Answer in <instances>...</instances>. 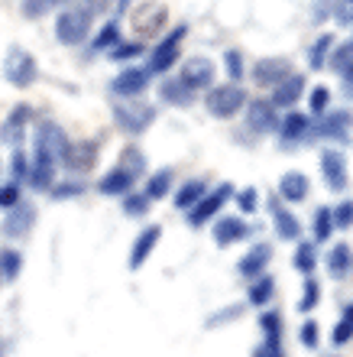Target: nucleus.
Segmentation results:
<instances>
[{"label":"nucleus","instance_id":"49","mask_svg":"<svg viewBox=\"0 0 353 357\" xmlns=\"http://www.w3.org/2000/svg\"><path fill=\"white\" fill-rule=\"evenodd\" d=\"M327 104H331V91H327L324 85L315 88V91H311V111H315V114H324Z\"/></svg>","mask_w":353,"mask_h":357},{"label":"nucleus","instance_id":"14","mask_svg":"<svg viewBox=\"0 0 353 357\" xmlns=\"http://www.w3.org/2000/svg\"><path fill=\"white\" fill-rule=\"evenodd\" d=\"M321 172H324L327 188H334V192H344L347 188V160H344V153H337V150L321 153Z\"/></svg>","mask_w":353,"mask_h":357},{"label":"nucleus","instance_id":"5","mask_svg":"<svg viewBox=\"0 0 353 357\" xmlns=\"http://www.w3.org/2000/svg\"><path fill=\"white\" fill-rule=\"evenodd\" d=\"M56 172H58L56 156H49L46 150L33 146V160H29V172H26L29 185L36 188V192H49V188L56 185Z\"/></svg>","mask_w":353,"mask_h":357},{"label":"nucleus","instance_id":"21","mask_svg":"<svg viewBox=\"0 0 353 357\" xmlns=\"http://www.w3.org/2000/svg\"><path fill=\"white\" fill-rule=\"evenodd\" d=\"M133 182H136V176H130L123 166H113V169L97 182V192H101V195H130Z\"/></svg>","mask_w":353,"mask_h":357},{"label":"nucleus","instance_id":"27","mask_svg":"<svg viewBox=\"0 0 353 357\" xmlns=\"http://www.w3.org/2000/svg\"><path fill=\"white\" fill-rule=\"evenodd\" d=\"M205 195H207V185L201 182V178H191V182H185V185L178 188L175 208H178V211H188V208L198 205V202H201Z\"/></svg>","mask_w":353,"mask_h":357},{"label":"nucleus","instance_id":"6","mask_svg":"<svg viewBox=\"0 0 353 357\" xmlns=\"http://www.w3.org/2000/svg\"><path fill=\"white\" fill-rule=\"evenodd\" d=\"M33 146L46 150L49 156H56L58 166H62V156H65V150H68V137L56 121H39L36 127H33Z\"/></svg>","mask_w":353,"mask_h":357},{"label":"nucleus","instance_id":"2","mask_svg":"<svg viewBox=\"0 0 353 357\" xmlns=\"http://www.w3.org/2000/svg\"><path fill=\"white\" fill-rule=\"evenodd\" d=\"M91 20L81 7H65L56 20V39L62 46H81L88 33H91Z\"/></svg>","mask_w":353,"mask_h":357},{"label":"nucleus","instance_id":"50","mask_svg":"<svg viewBox=\"0 0 353 357\" xmlns=\"http://www.w3.org/2000/svg\"><path fill=\"white\" fill-rule=\"evenodd\" d=\"M253 357H285V354H282V341L266 338V341L260 344V348L253 351Z\"/></svg>","mask_w":353,"mask_h":357},{"label":"nucleus","instance_id":"9","mask_svg":"<svg viewBox=\"0 0 353 357\" xmlns=\"http://www.w3.org/2000/svg\"><path fill=\"white\" fill-rule=\"evenodd\" d=\"M214 62L205 56H195V59H188L185 68H182V82H185L191 91H205V88L214 85Z\"/></svg>","mask_w":353,"mask_h":357},{"label":"nucleus","instance_id":"4","mask_svg":"<svg viewBox=\"0 0 353 357\" xmlns=\"http://www.w3.org/2000/svg\"><path fill=\"white\" fill-rule=\"evenodd\" d=\"M250 101L246 98V91H243L240 85H221V88H207V111L214 114V117H233V114L240 111L243 104Z\"/></svg>","mask_w":353,"mask_h":357},{"label":"nucleus","instance_id":"53","mask_svg":"<svg viewBox=\"0 0 353 357\" xmlns=\"http://www.w3.org/2000/svg\"><path fill=\"white\" fill-rule=\"evenodd\" d=\"M298 335H301V344H305V348H317V325L315 321H305Z\"/></svg>","mask_w":353,"mask_h":357},{"label":"nucleus","instance_id":"45","mask_svg":"<svg viewBox=\"0 0 353 357\" xmlns=\"http://www.w3.org/2000/svg\"><path fill=\"white\" fill-rule=\"evenodd\" d=\"M84 185L81 182H56V185L49 188V195L56 198V202H62V198H74V195H81Z\"/></svg>","mask_w":353,"mask_h":357},{"label":"nucleus","instance_id":"31","mask_svg":"<svg viewBox=\"0 0 353 357\" xmlns=\"http://www.w3.org/2000/svg\"><path fill=\"white\" fill-rule=\"evenodd\" d=\"M19 270H23V254L7 247V250H0V280H17Z\"/></svg>","mask_w":353,"mask_h":357},{"label":"nucleus","instance_id":"1","mask_svg":"<svg viewBox=\"0 0 353 357\" xmlns=\"http://www.w3.org/2000/svg\"><path fill=\"white\" fill-rule=\"evenodd\" d=\"M113 121H117V127H120L123 133H143L152 127V121H156V107L146 101H140V98H123V101H113Z\"/></svg>","mask_w":353,"mask_h":357},{"label":"nucleus","instance_id":"11","mask_svg":"<svg viewBox=\"0 0 353 357\" xmlns=\"http://www.w3.org/2000/svg\"><path fill=\"white\" fill-rule=\"evenodd\" d=\"M149 85V68H123L111 82V91L120 98H140Z\"/></svg>","mask_w":353,"mask_h":357},{"label":"nucleus","instance_id":"52","mask_svg":"<svg viewBox=\"0 0 353 357\" xmlns=\"http://www.w3.org/2000/svg\"><path fill=\"white\" fill-rule=\"evenodd\" d=\"M334 17H337L340 26H350L353 23V0H340V3L334 7Z\"/></svg>","mask_w":353,"mask_h":357},{"label":"nucleus","instance_id":"29","mask_svg":"<svg viewBox=\"0 0 353 357\" xmlns=\"http://www.w3.org/2000/svg\"><path fill=\"white\" fill-rule=\"evenodd\" d=\"M117 43H120V26H117V20H113V23H104L101 33L91 39V56L94 52H111Z\"/></svg>","mask_w":353,"mask_h":357},{"label":"nucleus","instance_id":"39","mask_svg":"<svg viewBox=\"0 0 353 357\" xmlns=\"http://www.w3.org/2000/svg\"><path fill=\"white\" fill-rule=\"evenodd\" d=\"M260 325H262V331H266V338L282 341V315L279 312H262Z\"/></svg>","mask_w":353,"mask_h":357},{"label":"nucleus","instance_id":"34","mask_svg":"<svg viewBox=\"0 0 353 357\" xmlns=\"http://www.w3.org/2000/svg\"><path fill=\"white\" fill-rule=\"evenodd\" d=\"M334 234V218H331V208H317L315 211V241H327Z\"/></svg>","mask_w":353,"mask_h":357},{"label":"nucleus","instance_id":"41","mask_svg":"<svg viewBox=\"0 0 353 357\" xmlns=\"http://www.w3.org/2000/svg\"><path fill=\"white\" fill-rule=\"evenodd\" d=\"M123 169L130 172V176H143V169H146V160H143V153L140 150H123V162H120Z\"/></svg>","mask_w":353,"mask_h":357},{"label":"nucleus","instance_id":"44","mask_svg":"<svg viewBox=\"0 0 353 357\" xmlns=\"http://www.w3.org/2000/svg\"><path fill=\"white\" fill-rule=\"evenodd\" d=\"M140 52H143L140 43H117V46H113L107 56H111L113 62H127V59H136Z\"/></svg>","mask_w":353,"mask_h":357},{"label":"nucleus","instance_id":"7","mask_svg":"<svg viewBox=\"0 0 353 357\" xmlns=\"http://www.w3.org/2000/svg\"><path fill=\"white\" fill-rule=\"evenodd\" d=\"M185 39V26H175L172 29V36H166L162 43H159L156 49H152V56H149V75H162V72H168V68L178 62V43Z\"/></svg>","mask_w":353,"mask_h":357},{"label":"nucleus","instance_id":"24","mask_svg":"<svg viewBox=\"0 0 353 357\" xmlns=\"http://www.w3.org/2000/svg\"><path fill=\"white\" fill-rule=\"evenodd\" d=\"M269 257H272L269 244H256L253 250H246V257L240 260V273L246 276V280H256V276H262V270H266V264H269Z\"/></svg>","mask_w":353,"mask_h":357},{"label":"nucleus","instance_id":"46","mask_svg":"<svg viewBox=\"0 0 353 357\" xmlns=\"http://www.w3.org/2000/svg\"><path fill=\"white\" fill-rule=\"evenodd\" d=\"M331 218H334V227H350L353 225V202H340V205L331 211Z\"/></svg>","mask_w":353,"mask_h":357},{"label":"nucleus","instance_id":"35","mask_svg":"<svg viewBox=\"0 0 353 357\" xmlns=\"http://www.w3.org/2000/svg\"><path fill=\"white\" fill-rule=\"evenodd\" d=\"M331 46H334V36H327V33L315 39V46H311V56H308L311 68H321V66H324V59H327V52H331Z\"/></svg>","mask_w":353,"mask_h":357},{"label":"nucleus","instance_id":"51","mask_svg":"<svg viewBox=\"0 0 353 357\" xmlns=\"http://www.w3.org/2000/svg\"><path fill=\"white\" fill-rule=\"evenodd\" d=\"M353 338V321H347V319H340V325H337L334 328V335H331V341H334L337 348H340V344H347V341Z\"/></svg>","mask_w":353,"mask_h":357},{"label":"nucleus","instance_id":"17","mask_svg":"<svg viewBox=\"0 0 353 357\" xmlns=\"http://www.w3.org/2000/svg\"><path fill=\"white\" fill-rule=\"evenodd\" d=\"M29 121H33V111H29L26 104H19L17 111H10V117L3 121V130H0L3 143L19 146V140H23V133H26V127H29Z\"/></svg>","mask_w":353,"mask_h":357},{"label":"nucleus","instance_id":"3","mask_svg":"<svg viewBox=\"0 0 353 357\" xmlns=\"http://www.w3.org/2000/svg\"><path fill=\"white\" fill-rule=\"evenodd\" d=\"M39 75V66H36V59L29 56L26 49H19L13 46L7 52V59H3V78H7L13 88H29L33 82H36Z\"/></svg>","mask_w":353,"mask_h":357},{"label":"nucleus","instance_id":"36","mask_svg":"<svg viewBox=\"0 0 353 357\" xmlns=\"http://www.w3.org/2000/svg\"><path fill=\"white\" fill-rule=\"evenodd\" d=\"M26 172H29V160L23 150H13V156H10V182H26Z\"/></svg>","mask_w":353,"mask_h":357},{"label":"nucleus","instance_id":"18","mask_svg":"<svg viewBox=\"0 0 353 357\" xmlns=\"http://www.w3.org/2000/svg\"><path fill=\"white\" fill-rule=\"evenodd\" d=\"M350 127H353V114L350 111H331V114H324V121H321L317 133L327 137V140H350Z\"/></svg>","mask_w":353,"mask_h":357},{"label":"nucleus","instance_id":"43","mask_svg":"<svg viewBox=\"0 0 353 357\" xmlns=\"http://www.w3.org/2000/svg\"><path fill=\"white\" fill-rule=\"evenodd\" d=\"M17 202H23L19 185H17V182H3V185H0V211H10Z\"/></svg>","mask_w":353,"mask_h":357},{"label":"nucleus","instance_id":"55","mask_svg":"<svg viewBox=\"0 0 353 357\" xmlns=\"http://www.w3.org/2000/svg\"><path fill=\"white\" fill-rule=\"evenodd\" d=\"M321 13H334V0H317L315 3V20H321Z\"/></svg>","mask_w":353,"mask_h":357},{"label":"nucleus","instance_id":"32","mask_svg":"<svg viewBox=\"0 0 353 357\" xmlns=\"http://www.w3.org/2000/svg\"><path fill=\"white\" fill-rule=\"evenodd\" d=\"M172 169H159V172H152L149 176V182H146V198L152 202V198H166L168 195V188H172Z\"/></svg>","mask_w":353,"mask_h":357},{"label":"nucleus","instance_id":"23","mask_svg":"<svg viewBox=\"0 0 353 357\" xmlns=\"http://www.w3.org/2000/svg\"><path fill=\"white\" fill-rule=\"evenodd\" d=\"M269 211H272V221H276V231H279L282 241H298V234H301V225H298V218L288 211V208H282L276 198L269 202Z\"/></svg>","mask_w":353,"mask_h":357},{"label":"nucleus","instance_id":"54","mask_svg":"<svg viewBox=\"0 0 353 357\" xmlns=\"http://www.w3.org/2000/svg\"><path fill=\"white\" fill-rule=\"evenodd\" d=\"M107 7H111V0H81V10L88 17H97V13H104Z\"/></svg>","mask_w":353,"mask_h":357},{"label":"nucleus","instance_id":"19","mask_svg":"<svg viewBox=\"0 0 353 357\" xmlns=\"http://www.w3.org/2000/svg\"><path fill=\"white\" fill-rule=\"evenodd\" d=\"M250 231L253 227H246V221H240V218H221V221L214 225V244L230 247V244H237V241H243Z\"/></svg>","mask_w":353,"mask_h":357},{"label":"nucleus","instance_id":"16","mask_svg":"<svg viewBox=\"0 0 353 357\" xmlns=\"http://www.w3.org/2000/svg\"><path fill=\"white\" fill-rule=\"evenodd\" d=\"M159 237H162V227H159V225H149L146 231H143V234L136 237V241H133V250H130V270H140V266L146 264L149 254L156 250Z\"/></svg>","mask_w":353,"mask_h":357},{"label":"nucleus","instance_id":"28","mask_svg":"<svg viewBox=\"0 0 353 357\" xmlns=\"http://www.w3.org/2000/svg\"><path fill=\"white\" fill-rule=\"evenodd\" d=\"M350 244H337L334 250H331V257H327V270H331V276H337V280H344L347 273H350Z\"/></svg>","mask_w":353,"mask_h":357},{"label":"nucleus","instance_id":"25","mask_svg":"<svg viewBox=\"0 0 353 357\" xmlns=\"http://www.w3.org/2000/svg\"><path fill=\"white\" fill-rule=\"evenodd\" d=\"M308 176L305 172H285V176L279 178V195L285 198V202H305L308 198Z\"/></svg>","mask_w":353,"mask_h":357},{"label":"nucleus","instance_id":"20","mask_svg":"<svg viewBox=\"0 0 353 357\" xmlns=\"http://www.w3.org/2000/svg\"><path fill=\"white\" fill-rule=\"evenodd\" d=\"M305 94V75H288L272 88V107H292Z\"/></svg>","mask_w":353,"mask_h":357},{"label":"nucleus","instance_id":"47","mask_svg":"<svg viewBox=\"0 0 353 357\" xmlns=\"http://www.w3.org/2000/svg\"><path fill=\"white\" fill-rule=\"evenodd\" d=\"M237 208L246 211V215H253V211L260 208V195H256V188H243V192H237Z\"/></svg>","mask_w":353,"mask_h":357},{"label":"nucleus","instance_id":"33","mask_svg":"<svg viewBox=\"0 0 353 357\" xmlns=\"http://www.w3.org/2000/svg\"><path fill=\"white\" fill-rule=\"evenodd\" d=\"M295 270L298 273H305V276H311L315 273V266H317V257H315V244H298V250H295Z\"/></svg>","mask_w":353,"mask_h":357},{"label":"nucleus","instance_id":"38","mask_svg":"<svg viewBox=\"0 0 353 357\" xmlns=\"http://www.w3.org/2000/svg\"><path fill=\"white\" fill-rule=\"evenodd\" d=\"M317 299H321V286L308 276V280H305V292H301V299H298V312H311L317 305Z\"/></svg>","mask_w":353,"mask_h":357},{"label":"nucleus","instance_id":"30","mask_svg":"<svg viewBox=\"0 0 353 357\" xmlns=\"http://www.w3.org/2000/svg\"><path fill=\"white\" fill-rule=\"evenodd\" d=\"M272 292H276V280H272V276H256V282H253L250 292H246V299H250L253 305H269Z\"/></svg>","mask_w":353,"mask_h":357},{"label":"nucleus","instance_id":"8","mask_svg":"<svg viewBox=\"0 0 353 357\" xmlns=\"http://www.w3.org/2000/svg\"><path fill=\"white\" fill-rule=\"evenodd\" d=\"M230 195H233V185H221V188H214L211 195H205L198 205H191L188 208V225L191 227H198V225H205V221H211L217 211H221L227 202H230Z\"/></svg>","mask_w":353,"mask_h":357},{"label":"nucleus","instance_id":"42","mask_svg":"<svg viewBox=\"0 0 353 357\" xmlns=\"http://www.w3.org/2000/svg\"><path fill=\"white\" fill-rule=\"evenodd\" d=\"M223 66H227V72H230L233 82H243V78H246V72H243V59H240L237 49H227V52H223Z\"/></svg>","mask_w":353,"mask_h":357},{"label":"nucleus","instance_id":"48","mask_svg":"<svg viewBox=\"0 0 353 357\" xmlns=\"http://www.w3.org/2000/svg\"><path fill=\"white\" fill-rule=\"evenodd\" d=\"M123 211L130 218H140L149 211V198L146 195H127V202H123Z\"/></svg>","mask_w":353,"mask_h":357},{"label":"nucleus","instance_id":"26","mask_svg":"<svg viewBox=\"0 0 353 357\" xmlns=\"http://www.w3.org/2000/svg\"><path fill=\"white\" fill-rule=\"evenodd\" d=\"M279 137L285 143H298V140H308L311 137V121L305 114H288L285 121L279 123Z\"/></svg>","mask_w":353,"mask_h":357},{"label":"nucleus","instance_id":"15","mask_svg":"<svg viewBox=\"0 0 353 357\" xmlns=\"http://www.w3.org/2000/svg\"><path fill=\"white\" fill-rule=\"evenodd\" d=\"M62 162H65L72 172H88L97 162V146H94L91 140H78V143H68L65 156H62Z\"/></svg>","mask_w":353,"mask_h":357},{"label":"nucleus","instance_id":"22","mask_svg":"<svg viewBox=\"0 0 353 357\" xmlns=\"http://www.w3.org/2000/svg\"><path fill=\"white\" fill-rule=\"evenodd\" d=\"M159 98L166 104H175V107H188L195 101V91L182 78H166V82H159Z\"/></svg>","mask_w":353,"mask_h":357},{"label":"nucleus","instance_id":"56","mask_svg":"<svg viewBox=\"0 0 353 357\" xmlns=\"http://www.w3.org/2000/svg\"><path fill=\"white\" fill-rule=\"evenodd\" d=\"M68 3H74V0H52V7H68Z\"/></svg>","mask_w":353,"mask_h":357},{"label":"nucleus","instance_id":"40","mask_svg":"<svg viewBox=\"0 0 353 357\" xmlns=\"http://www.w3.org/2000/svg\"><path fill=\"white\" fill-rule=\"evenodd\" d=\"M19 10H23V17L26 20H39V17H46L49 10H56V7H52V0H23Z\"/></svg>","mask_w":353,"mask_h":357},{"label":"nucleus","instance_id":"13","mask_svg":"<svg viewBox=\"0 0 353 357\" xmlns=\"http://www.w3.org/2000/svg\"><path fill=\"white\" fill-rule=\"evenodd\" d=\"M292 75V68H288V62L285 59H260L256 66H253V82L256 85H262V88H276L282 82V78H288Z\"/></svg>","mask_w":353,"mask_h":357},{"label":"nucleus","instance_id":"37","mask_svg":"<svg viewBox=\"0 0 353 357\" xmlns=\"http://www.w3.org/2000/svg\"><path fill=\"white\" fill-rule=\"evenodd\" d=\"M331 66H334L340 75H350V72H353V43H344L340 49H334V59H331Z\"/></svg>","mask_w":353,"mask_h":357},{"label":"nucleus","instance_id":"57","mask_svg":"<svg viewBox=\"0 0 353 357\" xmlns=\"http://www.w3.org/2000/svg\"><path fill=\"white\" fill-rule=\"evenodd\" d=\"M344 319H347V321H353V305H347V312H344Z\"/></svg>","mask_w":353,"mask_h":357},{"label":"nucleus","instance_id":"12","mask_svg":"<svg viewBox=\"0 0 353 357\" xmlns=\"http://www.w3.org/2000/svg\"><path fill=\"white\" fill-rule=\"evenodd\" d=\"M33 221H36V208L29 202H17V205L7 211V221H3V234L7 237H26L33 231Z\"/></svg>","mask_w":353,"mask_h":357},{"label":"nucleus","instance_id":"10","mask_svg":"<svg viewBox=\"0 0 353 357\" xmlns=\"http://www.w3.org/2000/svg\"><path fill=\"white\" fill-rule=\"evenodd\" d=\"M246 121H250L253 130H260V133L279 130V114H276L272 101H266V98H253L246 104Z\"/></svg>","mask_w":353,"mask_h":357}]
</instances>
